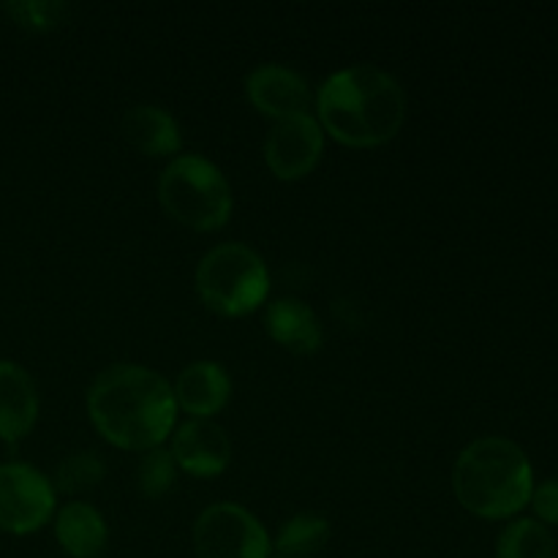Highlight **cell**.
Wrapping results in <instances>:
<instances>
[{
	"mask_svg": "<svg viewBox=\"0 0 558 558\" xmlns=\"http://www.w3.org/2000/svg\"><path fill=\"white\" fill-rule=\"evenodd\" d=\"M87 412L109 445L147 452L169 439L178 403L161 374L145 365L120 363L96 376L87 390Z\"/></svg>",
	"mask_w": 558,
	"mask_h": 558,
	"instance_id": "obj_1",
	"label": "cell"
},
{
	"mask_svg": "<svg viewBox=\"0 0 558 558\" xmlns=\"http://www.w3.org/2000/svg\"><path fill=\"white\" fill-rule=\"evenodd\" d=\"M319 123L349 147H379L407 120V93L376 65H349L327 76L316 96Z\"/></svg>",
	"mask_w": 558,
	"mask_h": 558,
	"instance_id": "obj_2",
	"label": "cell"
},
{
	"mask_svg": "<svg viewBox=\"0 0 558 558\" xmlns=\"http://www.w3.org/2000/svg\"><path fill=\"white\" fill-rule=\"evenodd\" d=\"M452 490L463 510L472 515L505 521L532 501V463L515 441L483 436L458 456L452 469Z\"/></svg>",
	"mask_w": 558,
	"mask_h": 558,
	"instance_id": "obj_3",
	"label": "cell"
},
{
	"mask_svg": "<svg viewBox=\"0 0 558 558\" xmlns=\"http://www.w3.org/2000/svg\"><path fill=\"white\" fill-rule=\"evenodd\" d=\"M163 210L196 232H216L232 216V189L221 169L202 156H174L158 180Z\"/></svg>",
	"mask_w": 558,
	"mask_h": 558,
	"instance_id": "obj_4",
	"label": "cell"
},
{
	"mask_svg": "<svg viewBox=\"0 0 558 558\" xmlns=\"http://www.w3.org/2000/svg\"><path fill=\"white\" fill-rule=\"evenodd\" d=\"M196 292L202 303L221 316H245L265 303L270 292L267 265L243 243L216 245L196 267Z\"/></svg>",
	"mask_w": 558,
	"mask_h": 558,
	"instance_id": "obj_5",
	"label": "cell"
},
{
	"mask_svg": "<svg viewBox=\"0 0 558 558\" xmlns=\"http://www.w3.org/2000/svg\"><path fill=\"white\" fill-rule=\"evenodd\" d=\"M194 550L199 558H270L272 543L259 518L245 507L223 501L196 518Z\"/></svg>",
	"mask_w": 558,
	"mask_h": 558,
	"instance_id": "obj_6",
	"label": "cell"
},
{
	"mask_svg": "<svg viewBox=\"0 0 558 558\" xmlns=\"http://www.w3.org/2000/svg\"><path fill=\"white\" fill-rule=\"evenodd\" d=\"M54 515V485L27 463H0V529L33 534Z\"/></svg>",
	"mask_w": 558,
	"mask_h": 558,
	"instance_id": "obj_7",
	"label": "cell"
},
{
	"mask_svg": "<svg viewBox=\"0 0 558 558\" xmlns=\"http://www.w3.org/2000/svg\"><path fill=\"white\" fill-rule=\"evenodd\" d=\"M325 150V134L319 120L311 114H294L272 123L265 140V161L281 180L305 178L319 163Z\"/></svg>",
	"mask_w": 558,
	"mask_h": 558,
	"instance_id": "obj_8",
	"label": "cell"
},
{
	"mask_svg": "<svg viewBox=\"0 0 558 558\" xmlns=\"http://www.w3.org/2000/svg\"><path fill=\"white\" fill-rule=\"evenodd\" d=\"M172 458L194 477H216L232 461V441L213 420L191 417L172 434Z\"/></svg>",
	"mask_w": 558,
	"mask_h": 558,
	"instance_id": "obj_9",
	"label": "cell"
},
{
	"mask_svg": "<svg viewBox=\"0 0 558 558\" xmlns=\"http://www.w3.org/2000/svg\"><path fill=\"white\" fill-rule=\"evenodd\" d=\"M245 93L248 101L272 120L308 114L311 107V87L305 76L278 63L256 65L245 80Z\"/></svg>",
	"mask_w": 558,
	"mask_h": 558,
	"instance_id": "obj_10",
	"label": "cell"
},
{
	"mask_svg": "<svg viewBox=\"0 0 558 558\" xmlns=\"http://www.w3.org/2000/svg\"><path fill=\"white\" fill-rule=\"evenodd\" d=\"M174 403L191 417L210 420L213 414L221 412L232 392V379H229L227 368L213 360H199L180 371L178 381L172 387Z\"/></svg>",
	"mask_w": 558,
	"mask_h": 558,
	"instance_id": "obj_11",
	"label": "cell"
},
{
	"mask_svg": "<svg viewBox=\"0 0 558 558\" xmlns=\"http://www.w3.org/2000/svg\"><path fill=\"white\" fill-rule=\"evenodd\" d=\"M38 420V390L22 365L0 360V439L20 441Z\"/></svg>",
	"mask_w": 558,
	"mask_h": 558,
	"instance_id": "obj_12",
	"label": "cell"
},
{
	"mask_svg": "<svg viewBox=\"0 0 558 558\" xmlns=\"http://www.w3.org/2000/svg\"><path fill=\"white\" fill-rule=\"evenodd\" d=\"M265 327L276 343L294 354H314L322 343V327L308 303L298 298L272 300L267 305Z\"/></svg>",
	"mask_w": 558,
	"mask_h": 558,
	"instance_id": "obj_13",
	"label": "cell"
},
{
	"mask_svg": "<svg viewBox=\"0 0 558 558\" xmlns=\"http://www.w3.org/2000/svg\"><path fill=\"white\" fill-rule=\"evenodd\" d=\"M54 537L71 558H98L107 548L109 529L96 507L85 501H69L54 515Z\"/></svg>",
	"mask_w": 558,
	"mask_h": 558,
	"instance_id": "obj_14",
	"label": "cell"
},
{
	"mask_svg": "<svg viewBox=\"0 0 558 558\" xmlns=\"http://www.w3.org/2000/svg\"><path fill=\"white\" fill-rule=\"evenodd\" d=\"M123 136L136 147L140 153L147 156H174L183 145V136H180L178 120L161 107H153V104H140V107H131L123 118Z\"/></svg>",
	"mask_w": 558,
	"mask_h": 558,
	"instance_id": "obj_15",
	"label": "cell"
},
{
	"mask_svg": "<svg viewBox=\"0 0 558 558\" xmlns=\"http://www.w3.org/2000/svg\"><path fill=\"white\" fill-rule=\"evenodd\" d=\"M496 558H556L554 534L537 518H518L499 534Z\"/></svg>",
	"mask_w": 558,
	"mask_h": 558,
	"instance_id": "obj_16",
	"label": "cell"
},
{
	"mask_svg": "<svg viewBox=\"0 0 558 558\" xmlns=\"http://www.w3.org/2000/svg\"><path fill=\"white\" fill-rule=\"evenodd\" d=\"M327 539H330V523H327V518L314 515V512H300V515L289 518L283 523L272 548H276V556L305 558L319 554L327 545Z\"/></svg>",
	"mask_w": 558,
	"mask_h": 558,
	"instance_id": "obj_17",
	"label": "cell"
},
{
	"mask_svg": "<svg viewBox=\"0 0 558 558\" xmlns=\"http://www.w3.org/2000/svg\"><path fill=\"white\" fill-rule=\"evenodd\" d=\"M178 477V463H174L172 452L163 447H153L142 456L140 466H136V485L145 499H161Z\"/></svg>",
	"mask_w": 558,
	"mask_h": 558,
	"instance_id": "obj_18",
	"label": "cell"
},
{
	"mask_svg": "<svg viewBox=\"0 0 558 558\" xmlns=\"http://www.w3.org/2000/svg\"><path fill=\"white\" fill-rule=\"evenodd\" d=\"M104 474H107V466L96 452H74L54 469V488L63 494H80L101 483Z\"/></svg>",
	"mask_w": 558,
	"mask_h": 558,
	"instance_id": "obj_19",
	"label": "cell"
},
{
	"mask_svg": "<svg viewBox=\"0 0 558 558\" xmlns=\"http://www.w3.org/2000/svg\"><path fill=\"white\" fill-rule=\"evenodd\" d=\"M5 14L22 27L31 31H49V27L63 25L69 16V5L54 3V0H20V3H5Z\"/></svg>",
	"mask_w": 558,
	"mask_h": 558,
	"instance_id": "obj_20",
	"label": "cell"
},
{
	"mask_svg": "<svg viewBox=\"0 0 558 558\" xmlns=\"http://www.w3.org/2000/svg\"><path fill=\"white\" fill-rule=\"evenodd\" d=\"M532 510L543 526H558V477L545 480L532 494Z\"/></svg>",
	"mask_w": 558,
	"mask_h": 558,
	"instance_id": "obj_21",
	"label": "cell"
},
{
	"mask_svg": "<svg viewBox=\"0 0 558 558\" xmlns=\"http://www.w3.org/2000/svg\"><path fill=\"white\" fill-rule=\"evenodd\" d=\"M270 558H283V556H270Z\"/></svg>",
	"mask_w": 558,
	"mask_h": 558,
	"instance_id": "obj_22",
	"label": "cell"
}]
</instances>
